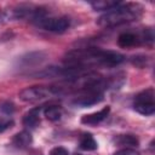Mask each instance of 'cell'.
<instances>
[{
	"mask_svg": "<svg viewBox=\"0 0 155 155\" xmlns=\"http://www.w3.org/2000/svg\"><path fill=\"white\" fill-rule=\"evenodd\" d=\"M125 61V57L115 51L101 50L96 47H85V48H75L65 53L64 64L65 67L80 68L91 70L94 67H116Z\"/></svg>",
	"mask_w": 155,
	"mask_h": 155,
	"instance_id": "6da1fadb",
	"label": "cell"
},
{
	"mask_svg": "<svg viewBox=\"0 0 155 155\" xmlns=\"http://www.w3.org/2000/svg\"><path fill=\"white\" fill-rule=\"evenodd\" d=\"M143 15V6L137 2H120L105 11L97 21L101 27H117L138 21Z\"/></svg>",
	"mask_w": 155,
	"mask_h": 155,
	"instance_id": "7a4b0ae2",
	"label": "cell"
},
{
	"mask_svg": "<svg viewBox=\"0 0 155 155\" xmlns=\"http://www.w3.org/2000/svg\"><path fill=\"white\" fill-rule=\"evenodd\" d=\"M65 91L61 86H30L25 87L19 92V99L23 102H40L47 98L59 97L64 94Z\"/></svg>",
	"mask_w": 155,
	"mask_h": 155,
	"instance_id": "3957f363",
	"label": "cell"
},
{
	"mask_svg": "<svg viewBox=\"0 0 155 155\" xmlns=\"http://www.w3.org/2000/svg\"><path fill=\"white\" fill-rule=\"evenodd\" d=\"M133 108L137 113L150 116L155 113V92L153 87L145 88L139 92L133 101Z\"/></svg>",
	"mask_w": 155,
	"mask_h": 155,
	"instance_id": "277c9868",
	"label": "cell"
},
{
	"mask_svg": "<svg viewBox=\"0 0 155 155\" xmlns=\"http://www.w3.org/2000/svg\"><path fill=\"white\" fill-rule=\"evenodd\" d=\"M34 23H36L42 29L51 33H63L70 27V19L67 16H47L45 12L40 18H38Z\"/></svg>",
	"mask_w": 155,
	"mask_h": 155,
	"instance_id": "5b68a950",
	"label": "cell"
},
{
	"mask_svg": "<svg viewBox=\"0 0 155 155\" xmlns=\"http://www.w3.org/2000/svg\"><path fill=\"white\" fill-rule=\"evenodd\" d=\"M139 44H144L142 31L138 34L132 33V31H124L117 36V45L122 48L133 47V46H137Z\"/></svg>",
	"mask_w": 155,
	"mask_h": 155,
	"instance_id": "8992f818",
	"label": "cell"
},
{
	"mask_svg": "<svg viewBox=\"0 0 155 155\" xmlns=\"http://www.w3.org/2000/svg\"><path fill=\"white\" fill-rule=\"evenodd\" d=\"M110 113V108L109 107H104L103 109L91 113V114H86L81 117V124L84 125H88V126H94L101 124L102 121H104L107 119V116Z\"/></svg>",
	"mask_w": 155,
	"mask_h": 155,
	"instance_id": "52a82bcc",
	"label": "cell"
},
{
	"mask_svg": "<svg viewBox=\"0 0 155 155\" xmlns=\"http://www.w3.org/2000/svg\"><path fill=\"white\" fill-rule=\"evenodd\" d=\"M44 108L42 107H35L25 113L23 116V125L29 128H34L40 124V113Z\"/></svg>",
	"mask_w": 155,
	"mask_h": 155,
	"instance_id": "ba28073f",
	"label": "cell"
},
{
	"mask_svg": "<svg viewBox=\"0 0 155 155\" xmlns=\"http://www.w3.org/2000/svg\"><path fill=\"white\" fill-rule=\"evenodd\" d=\"M33 142V138H31V134L30 132L28 131H21L18 133H16L12 138V144L17 148H27Z\"/></svg>",
	"mask_w": 155,
	"mask_h": 155,
	"instance_id": "9c48e42d",
	"label": "cell"
},
{
	"mask_svg": "<svg viewBox=\"0 0 155 155\" xmlns=\"http://www.w3.org/2000/svg\"><path fill=\"white\" fill-rule=\"evenodd\" d=\"M113 142H115L117 145H121V147H125V148L137 147L139 144L138 138L133 134H117L116 137H114Z\"/></svg>",
	"mask_w": 155,
	"mask_h": 155,
	"instance_id": "30bf717a",
	"label": "cell"
},
{
	"mask_svg": "<svg viewBox=\"0 0 155 155\" xmlns=\"http://www.w3.org/2000/svg\"><path fill=\"white\" fill-rule=\"evenodd\" d=\"M79 145L82 150H87V151H92V150H96L97 149V142L96 139L93 138V136L91 133H84L81 137H80V142H79Z\"/></svg>",
	"mask_w": 155,
	"mask_h": 155,
	"instance_id": "8fae6325",
	"label": "cell"
},
{
	"mask_svg": "<svg viewBox=\"0 0 155 155\" xmlns=\"http://www.w3.org/2000/svg\"><path fill=\"white\" fill-rule=\"evenodd\" d=\"M42 110H44L45 117L50 121H58L63 114V110L59 105H48V107H45Z\"/></svg>",
	"mask_w": 155,
	"mask_h": 155,
	"instance_id": "7c38bea8",
	"label": "cell"
},
{
	"mask_svg": "<svg viewBox=\"0 0 155 155\" xmlns=\"http://www.w3.org/2000/svg\"><path fill=\"white\" fill-rule=\"evenodd\" d=\"M121 1L119 0H97V1H92L91 6L94 10H99V11H108L113 7H115L116 5H119Z\"/></svg>",
	"mask_w": 155,
	"mask_h": 155,
	"instance_id": "4fadbf2b",
	"label": "cell"
},
{
	"mask_svg": "<svg viewBox=\"0 0 155 155\" xmlns=\"http://www.w3.org/2000/svg\"><path fill=\"white\" fill-rule=\"evenodd\" d=\"M44 59H45V56H44L42 52H33V53L27 54L25 57H22L21 58V63L24 64L25 67H28V65H33V64L40 63Z\"/></svg>",
	"mask_w": 155,
	"mask_h": 155,
	"instance_id": "5bb4252c",
	"label": "cell"
},
{
	"mask_svg": "<svg viewBox=\"0 0 155 155\" xmlns=\"http://www.w3.org/2000/svg\"><path fill=\"white\" fill-rule=\"evenodd\" d=\"M12 126H13V120H12V119L0 116V133L5 132L6 130L11 128Z\"/></svg>",
	"mask_w": 155,
	"mask_h": 155,
	"instance_id": "9a60e30c",
	"label": "cell"
},
{
	"mask_svg": "<svg viewBox=\"0 0 155 155\" xmlns=\"http://www.w3.org/2000/svg\"><path fill=\"white\" fill-rule=\"evenodd\" d=\"M114 155H140L136 149L132 148H122L114 153Z\"/></svg>",
	"mask_w": 155,
	"mask_h": 155,
	"instance_id": "2e32d148",
	"label": "cell"
},
{
	"mask_svg": "<svg viewBox=\"0 0 155 155\" xmlns=\"http://www.w3.org/2000/svg\"><path fill=\"white\" fill-rule=\"evenodd\" d=\"M0 109H1V111H4L5 114H12V113L15 111V105H13V103H11V102H5V103H2V104L0 105Z\"/></svg>",
	"mask_w": 155,
	"mask_h": 155,
	"instance_id": "e0dca14e",
	"label": "cell"
},
{
	"mask_svg": "<svg viewBox=\"0 0 155 155\" xmlns=\"http://www.w3.org/2000/svg\"><path fill=\"white\" fill-rule=\"evenodd\" d=\"M50 155H69V151L63 147H56L50 151Z\"/></svg>",
	"mask_w": 155,
	"mask_h": 155,
	"instance_id": "ac0fdd59",
	"label": "cell"
},
{
	"mask_svg": "<svg viewBox=\"0 0 155 155\" xmlns=\"http://www.w3.org/2000/svg\"><path fill=\"white\" fill-rule=\"evenodd\" d=\"M10 15L7 13V12H4V11H0V24H2V23H5V22H7L8 19H10Z\"/></svg>",
	"mask_w": 155,
	"mask_h": 155,
	"instance_id": "d6986e66",
	"label": "cell"
},
{
	"mask_svg": "<svg viewBox=\"0 0 155 155\" xmlns=\"http://www.w3.org/2000/svg\"><path fill=\"white\" fill-rule=\"evenodd\" d=\"M75 155H82V154H75Z\"/></svg>",
	"mask_w": 155,
	"mask_h": 155,
	"instance_id": "ffe728a7",
	"label": "cell"
}]
</instances>
